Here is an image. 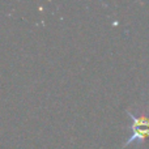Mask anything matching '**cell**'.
<instances>
[{"label": "cell", "instance_id": "6da1fadb", "mask_svg": "<svg viewBox=\"0 0 149 149\" xmlns=\"http://www.w3.org/2000/svg\"><path fill=\"white\" fill-rule=\"evenodd\" d=\"M130 118L132 119V136L127 140L126 145L131 144L134 141H143L149 137V116L148 115H132L130 114Z\"/></svg>", "mask_w": 149, "mask_h": 149}]
</instances>
